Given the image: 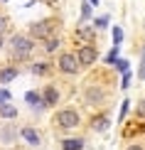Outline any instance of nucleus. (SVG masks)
Here are the masks:
<instances>
[{"mask_svg": "<svg viewBox=\"0 0 145 150\" xmlns=\"http://www.w3.org/2000/svg\"><path fill=\"white\" fill-rule=\"evenodd\" d=\"M62 42H59V37H49V40H45V49L47 52H54L57 47H59Z\"/></svg>", "mask_w": 145, "mask_h": 150, "instance_id": "16", "label": "nucleus"}, {"mask_svg": "<svg viewBox=\"0 0 145 150\" xmlns=\"http://www.w3.org/2000/svg\"><path fill=\"white\" fill-rule=\"evenodd\" d=\"M42 101H45V106H54L59 101V91H57L54 86H47V89L42 91Z\"/></svg>", "mask_w": 145, "mask_h": 150, "instance_id": "7", "label": "nucleus"}, {"mask_svg": "<svg viewBox=\"0 0 145 150\" xmlns=\"http://www.w3.org/2000/svg\"><path fill=\"white\" fill-rule=\"evenodd\" d=\"M5 30H8V20H5V17L0 15V37L5 35Z\"/></svg>", "mask_w": 145, "mask_h": 150, "instance_id": "27", "label": "nucleus"}, {"mask_svg": "<svg viewBox=\"0 0 145 150\" xmlns=\"http://www.w3.org/2000/svg\"><path fill=\"white\" fill-rule=\"evenodd\" d=\"M93 25H96L98 30H103V27H108V15H101V17H98V20L93 22Z\"/></svg>", "mask_w": 145, "mask_h": 150, "instance_id": "21", "label": "nucleus"}, {"mask_svg": "<svg viewBox=\"0 0 145 150\" xmlns=\"http://www.w3.org/2000/svg\"><path fill=\"white\" fill-rule=\"evenodd\" d=\"M121 42H123V30L113 27V47H121Z\"/></svg>", "mask_w": 145, "mask_h": 150, "instance_id": "18", "label": "nucleus"}, {"mask_svg": "<svg viewBox=\"0 0 145 150\" xmlns=\"http://www.w3.org/2000/svg\"><path fill=\"white\" fill-rule=\"evenodd\" d=\"M106 101V91L101 89V86H89L86 89V103H91V106H96V103H103Z\"/></svg>", "mask_w": 145, "mask_h": 150, "instance_id": "6", "label": "nucleus"}, {"mask_svg": "<svg viewBox=\"0 0 145 150\" xmlns=\"http://www.w3.org/2000/svg\"><path fill=\"white\" fill-rule=\"evenodd\" d=\"M25 101H27L30 106H35V108L45 106V101H42V93H37V91H27V93H25Z\"/></svg>", "mask_w": 145, "mask_h": 150, "instance_id": "11", "label": "nucleus"}, {"mask_svg": "<svg viewBox=\"0 0 145 150\" xmlns=\"http://www.w3.org/2000/svg\"><path fill=\"white\" fill-rule=\"evenodd\" d=\"M138 76L145 79V52H143V64H140V71H138Z\"/></svg>", "mask_w": 145, "mask_h": 150, "instance_id": "28", "label": "nucleus"}, {"mask_svg": "<svg viewBox=\"0 0 145 150\" xmlns=\"http://www.w3.org/2000/svg\"><path fill=\"white\" fill-rule=\"evenodd\" d=\"M57 67H59L64 74H76L79 71V62H76V54H71V52H64L59 57V62H57Z\"/></svg>", "mask_w": 145, "mask_h": 150, "instance_id": "5", "label": "nucleus"}, {"mask_svg": "<svg viewBox=\"0 0 145 150\" xmlns=\"http://www.w3.org/2000/svg\"><path fill=\"white\" fill-rule=\"evenodd\" d=\"M76 35H79V37H84V40H91V37H93V30H91V27H86V25H81V27L76 30Z\"/></svg>", "mask_w": 145, "mask_h": 150, "instance_id": "17", "label": "nucleus"}, {"mask_svg": "<svg viewBox=\"0 0 145 150\" xmlns=\"http://www.w3.org/2000/svg\"><path fill=\"white\" fill-rule=\"evenodd\" d=\"M116 59H118V47H113L108 54H106V64H116Z\"/></svg>", "mask_w": 145, "mask_h": 150, "instance_id": "20", "label": "nucleus"}, {"mask_svg": "<svg viewBox=\"0 0 145 150\" xmlns=\"http://www.w3.org/2000/svg\"><path fill=\"white\" fill-rule=\"evenodd\" d=\"M130 79H133V76H130V71H125L123 74V84H121L123 89H128V86H130Z\"/></svg>", "mask_w": 145, "mask_h": 150, "instance_id": "26", "label": "nucleus"}, {"mask_svg": "<svg viewBox=\"0 0 145 150\" xmlns=\"http://www.w3.org/2000/svg\"><path fill=\"white\" fill-rule=\"evenodd\" d=\"M116 69L125 74V71H128V59H116Z\"/></svg>", "mask_w": 145, "mask_h": 150, "instance_id": "22", "label": "nucleus"}, {"mask_svg": "<svg viewBox=\"0 0 145 150\" xmlns=\"http://www.w3.org/2000/svg\"><path fill=\"white\" fill-rule=\"evenodd\" d=\"M135 113L140 116V118H145V98H143L140 103H138V108H135Z\"/></svg>", "mask_w": 145, "mask_h": 150, "instance_id": "25", "label": "nucleus"}, {"mask_svg": "<svg viewBox=\"0 0 145 150\" xmlns=\"http://www.w3.org/2000/svg\"><path fill=\"white\" fill-rule=\"evenodd\" d=\"M125 150H143L140 145H130V148H125Z\"/></svg>", "mask_w": 145, "mask_h": 150, "instance_id": "29", "label": "nucleus"}, {"mask_svg": "<svg viewBox=\"0 0 145 150\" xmlns=\"http://www.w3.org/2000/svg\"><path fill=\"white\" fill-rule=\"evenodd\" d=\"M15 76H17V69L15 67H8V69L0 71V84H8V81H12Z\"/></svg>", "mask_w": 145, "mask_h": 150, "instance_id": "12", "label": "nucleus"}, {"mask_svg": "<svg viewBox=\"0 0 145 150\" xmlns=\"http://www.w3.org/2000/svg\"><path fill=\"white\" fill-rule=\"evenodd\" d=\"M54 27H57V22L54 20H40V22H32L30 25V40H49L54 32Z\"/></svg>", "mask_w": 145, "mask_h": 150, "instance_id": "2", "label": "nucleus"}, {"mask_svg": "<svg viewBox=\"0 0 145 150\" xmlns=\"http://www.w3.org/2000/svg\"><path fill=\"white\" fill-rule=\"evenodd\" d=\"M62 150H84V140L81 138H66V140H62Z\"/></svg>", "mask_w": 145, "mask_h": 150, "instance_id": "10", "label": "nucleus"}, {"mask_svg": "<svg viewBox=\"0 0 145 150\" xmlns=\"http://www.w3.org/2000/svg\"><path fill=\"white\" fill-rule=\"evenodd\" d=\"M32 40H30L27 35H15L10 40V54H12V59H17V62H22V59H27L30 54H32Z\"/></svg>", "mask_w": 145, "mask_h": 150, "instance_id": "1", "label": "nucleus"}, {"mask_svg": "<svg viewBox=\"0 0 145 150\" xmlns=\"http://www.w3.org/2000/svg\"><path fill=\"white\" fill-rule=\"evenodd\" d=\"M0 116H3V118H15L17 116V108L12 103H3V106H0Z\"/></svg>", "mask_w": 145, "mask_h": 150, "instance_id": "15", "label": "nucleus"}, {"mask_svg": "<svg viewBox=\"0 0 145 150\" xmlns=\"http://www.w3.org/2000/svg\"><path fill=\"white\" fill-rule=\"evenodd\" d=\"M20 135L30 143V145H40V133H37L35 128H22V130H20Z\"/></svg>", "mask_w": 145, "mask_h": 150, "instance_id": "9", "label": "nucleus"}, {"mask_svg": "<svg viewBox=\"0 0 145 150\" xmlns=\"http://www.w3.org/2000/svg\"><path fill=\"white\" fill-rule=\"evenodd\" d=\"M54 123L59 128H76L79 126V113L71 111V108H64V111H59V113L54 116Z\"/></svg>", "mask_w": 145, "mask_h": 150, "instance_id": "3", "label": "nucleus"}, {"mask_svg": "<svg viewBox=\"0 0 145 150\" xmlns=\"http://www.w3.org/2000/svg\"><path fill=\"white\" fill-rule=\"evenodd\" d=\"M128 103H130V101H123V103H121V116H118V121H123V118L128 116Z\"/></svg>", "mask_w": 145, "mask_h": 150, "instance_id": "24", "label": "nucleus"}, {"mask_svg": "<svg viewBox=\"0 0 145 150\" xmlns=\"http://www.w3.org/2000/svg\"><path fill=\"white\" fill-rule=\"evenodd\" d=\"M30 69H32V74H37V76H45V74H49V64L47 62H37V64H32Z\"/></svg>", "mask_w": 145, "mask_h": 150, "instance_id": "14", "label": "nucleus"}, {"mask_svg": "<svg viewBox=\"0 0 145 150\" xmlns=\"http://www.w3.org/2000/svg\"><path fill=\"white\" fill-rule=\"evenodd\" d=\"M89 17H91V5H89V3H84V5H81V25L89 20Z\"/></svg>", "mask_w": 145, "mask_h": 150, "instance_id": "19", "label": "nucleus"}, {"mask_svg": "<svg viewBox=\"0 0 145 150\" xmlns=\"http://www.w3.org/2000/svg\"><path fill=\"white\" fill-rule=\"evenodd\" d=\"M3 3H8V0H3Z\"/></svg>", "mask_w": 145, "mask_h": 150, "instance_id": "33", "label": "nucleus"}, {"mask_svg": "<svg viewBox=\"0 0 145 150\" xmlns=\"http://www.w3.org/2000/svg\"><path fill=\"white\" fill-rule=\"evenodd\" d=\"M108 126H111V123H108V116H96V118L91 121V128L96 130V133H103V130H108Z\"/></svg>", "mask_w": 145, "mask_h": 150, "instance_id": "8", "label": "nucleus"}, {"mask_svg": "<svg viewBox=\"0 0 145 150\" xmlns=\"http://www.w3.org/2000/svg\"><path fill=\"white\" fill-rule=\"evenodd\" d=\"M8 101H10V91L8 89H0V106L8 103Z\"/></svg>", "mask_w": 145, "mask_h": 150, "instance_id": "23", "label": "nucleus"}, {"mask_svg": "<svg viewBox=\"0 0 145 150\" xmlns=\"http://www.w3.org/2000/svg\"><path fill=\"white\" fill-rule=\"evenodd\" d=\"M86 3H91V5H98V0H86Z\"/></svg>", "mask_w": 145, "mask_h": 150, "instance_id": "30", "label": "nucleus"}, {"mask_svg": "<svg viewBox=\"0 0 145 150\" xmlns=\"http://www.w3.org/2000/svg\"><path fill=\"white\" fill-rule=\"evenodd\" d=\"M0 47H3V37H0Z\"/></svg>", "mask_w": 145, "mask_h": 150, "instance_id": "32", "label": "nucleus"}, {"mask_svg": "<svg viewBox=\"0 0 145 150\" xmlns=\"http://www.w3.org/2000/svg\"><path fill=\"white\" fill-rule=\"evenodd\" d=\"M96 57H98V52H96V47H93V45H84V47L76 52L79 67H91L93 62H96Z\"/></svg>", "mask_w": 145, "mask_h": 150, "instance_id": "4", "label": "nucleus"}, {"mask_svg": "<svg viewBox=\"0 0 145 150\" xmlns=\"http://www.w3.org/2000/svg\"><path fill=\"white\" fill-rule=\"evenodd\" d=\"M47 3H49V5H54V3H57V0H47Z\"/></svg>", "mask_w": 145, "mask_h": 150, "instance_id": "31", "label": "nucleus"}, {"mask_svg": "<svg viewBox=\"0 0 145 150\" xmlns=\"http://www.w3.org/2000/svg\"><path fill=\"white\" fill-rule=\"evenodd\" d=\"M0 138H3V143H15V138H17V130L12 128V126H8V128H3Z\"/></svg>", "mask_w": 145, "mask_h": 150, "instance_id": "13", "label": "nucleus"}]
</instances>
